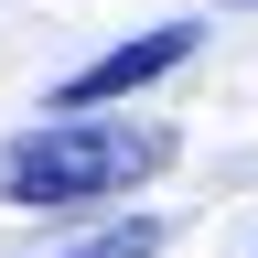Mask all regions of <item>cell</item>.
Returning <instances> with one entry per match:
<instances>
[{
	"label": "cell",
	"mask_w": 258,
	"mask_h": 258,
	"mask_svg": "<svg viewBox=\"0 0 258 258\" xmlns=\"http://www.w3.org/2000/svg\"><path fill=\"white\" fill-rule=\"evenodd\" d=\"M172 161V129L151 118H54V129H22L0 151V205H97V194H129Z\"/></svg>",
	"instance_id": "1"
},
{
	"label": "cell",
	"mask_w": 258,
	"mask_h": 258,
	"mask_svg": "<svg viewBox=\"0 0 258 258\" xmlns=\"http://www.w3.org/2000/svg\"><path fill=\"white\" fill-rule=\"evenodd\" d=\"M151 247H161V226H151V215H129V226H97V237H86V247H64V258H151Z\"/></svg>",
	"instance_id": "3"
},
{
	"label": "cell",
	"mask_w": 258,
	"mask_h": 258,
	"mask_svg": "<svg viewBox=\"0 0 258 258\" xmlns=\"http://www.w3.org/2000/svg\"><path fill=\"white\" fill-rule=\"evenodd\" d=\"M183 54H194V22H161V32H140V43H108L86 76H64V86H54V108L76 118V108H108V97H140L151 76H172Z\"/></svg>",
	"instance_id": "2"
}]
</instances>
